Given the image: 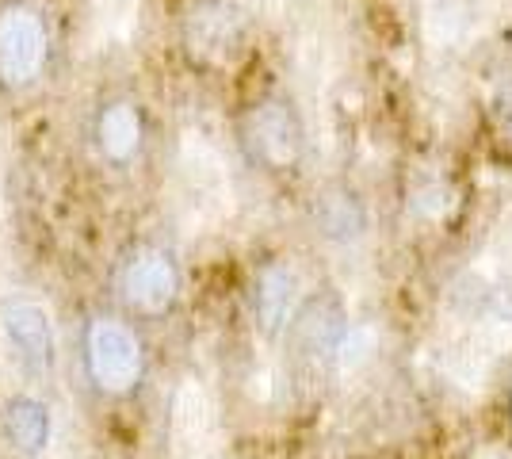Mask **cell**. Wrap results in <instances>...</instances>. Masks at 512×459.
Masks as SVG:
<instances>
[{
    "label": "cell",
    "mask_w": 512,
    "mask_h": 459,
    "mask_svg": "<svg viewBox=\"0 0 512 459\" xmlns=\"http://www.w3.org/2000/svg\"><path fill=\"white\" fill-rule=\"evenodd\" d=\"M245 4H249L253 12H260V16H268V20H272V16L283 12V4H287V0H245Z\"/></svg>",
    "instance_id": "cell-18"
},
{
    "label": "cell",
    "mask_w": 512,
    "mask_h": 459,
    "mask_svg": "<svg viewBox=\"0 0 512 459\" xmlns=\"http://www.w3.org/2000/svg\"><path fill=\"white\" fill-rule=\"evenodd\" d=\"M211 425H214V410L207 391H203V383L199 379H184L176 387V394H172V414H169L172 444L180 452H199L211 440Z\"/></svg>",
    "instance_id": "cell-14"
},
{
    "label": "cell",
    "mask_w": 512,
    "mask_h": 459,
    "mask_svg": "<svg viewBox=\"0 0 512 459\" xmlns=\"http://www.w3.org/2000/svg\"><path fill=\"white\" fill-rule=\"evenodd\" d=\"M421 31L440 50L474 43L493 20V0H417Z\"/></svg>",
    "instance_id": "cell-12"
},
{
    "label": "cell",
    "mask_w": 512,
    "mask_h": 459,
    "mask_svg": "<svg viewBox=\"0 0 512 459\" xmlns=\"http://www.w3.org/2000/svg\"><path fill=\"white\" fill-rule=\"evenodd\" d=\"M451 310L459 322L486 337H509L512 333V272L497 268H467L455 276L448 291Z\"/></svg>",
    "instance_id": "cell-6"
},
{
    "label": "cell",
    "mask_w": 512,
    "mask_h": 459,
    "mask_svg": "<svg viewBox=\"0 0 512 459\" xmlns=\"http://www.w3.org/2000/svg\"><path fill=\"white\" fill-rule=\"evenodd\" d=\"M314 226L325 245L352 253L371 238V211L352 188H329L314 203Z\"/></svg>",
    "instance_id": "cell-13"
},
{
    "label": "cell",
    "mask_w": 512,
    "mask_h": 459,
    "mask_svg": "<svg viewBox=\"0 0 512 459\" xmlns=\"http://www.w3.org/2000/svg\"><path fill=\"white\" fill-rule=\"evenodd\" d=\"M50 66V20L31 0L0 4V85L23 92Z\"/></svg>",
    "instance_id": "cell-4"
},
{
    "label": "cell",
    "mask_w": 512,
    "mask_h": 459,
    "mask_svg": "<svg viewBox=\"0 0 512 459\" xmlns=\"http://www.w3.org/2000/svg\"><path fill=\"white\" fill-rule=\"evenodd\" d=\"M88 383L104 398H130L146 379V345L119 314H92L81 333Z\"/></svg>",
    "instance_id": "cell-2"
},
{
    "label": "cell",
    "mask_w": 512,
    "mask_h": 459,
    "mask_svg": "<svg viewBox=\"0 0 512 459\" xmlns=\"http://www.w3.org/2000/svg\"><path fill=\"white\" fill-rule=\"evenodd\" d=\"M142 0H96V27L107 43H123L138 20Z\"/></svg>",
    "instance_id": "cell-16"
},
{
    "label": "cell",
    "mask_w": 512,
    "mask_h": 459,
    "mask_svg": "<svg viewBox=\"0 0 512 459\" xmlns=\"http://www.w3.org/2000/svg\"><path fill=\"white\" fill-rule=\"evenodd\" d=\"M172 196L180 219L195 230H211L234 207L230 165L207 134H184L172 165Z\"/></svg>",
    "instance_id": "cell-1"
},
{
    "label": "cell",
    "mask_w": 512,
    "mask_h": 459,
    "mask_svg": "<svg viewBox=\"0 0 512 459\" xmlns=\"http://www.w3.org/2000/svg\"><path fill=\"white\" fill-rule=\"evenodd\" d=\"M92 150L111 169H130L142 150H146V111L130 96H107L100 108L92 111Z\"/></svg>",
    "instance_id": "cell-10"
},
{
    "label": "cell",
    "mask_w": 512,
    "mask_h": 459,
    "mask_svg": "<svg viewBox=\"0 0 512 459\" xmlns=\"http://www.w3.org/2000/svg\"><path fill=\"white\" fill-rule=\"evenodd\" d=\"M455 203H459V192L451 188L448 176H428L409 192V215L425 226H436V222L451 219Z\"/></svg>",
    "instance_id": "cell-15"
},
{
    "label": "cell",
    "mask_w": 512,
    "mask_h": 459,
    "mask_svg": "<svg viewBox=\"0 0 512 459\" xmlns=\"http://www.w3.org/2000/svg\"><path fill=\"white\" fill-rule=\"evenodd\" d=\"M180 287H184L180 264L161 245H138L115 268V295L134 314H146V318L169 314L180 299Z\"/></svg>",
    "instance_id": "cell-5"
},
{
    "label": "cell",
    "mask_w": 512,
    "mask_h": 459,
    "mask_svg": "<svg viewBox=\"0 0 512 459\" xmlns=\"http://www.w3.org/2000/svg\"><path fill=\"white\" fill-rule=\"evenodd\" d=\"M482 459H497V456H482Z\"/></svg>",
    "instance_id": "cell-19"
},
{
    "label": "cell",
    "mask_w": 512,
    "mask_h": 459,
    "mask_svg": "<svg viewBox=\"0 0 512 459\" xmlns=\"http://www.w3.org/2000/svg\"><path fill=\"white\" fill-rule=\"evenodd\" d=\"M486 104H490L493 131L512 146V69H501V73L493 77L490 100H486Z\"/></svg>",
    "instance_id": "cell-17"
},
{
    "label": "cell",
    "mask_w": 512,
    "mask_h": 459,
    "mask_svg": "<svg viewBox=\"0 0 512 459\" xmlns=\"http://www.w3.org/2000/svg\"><path fill=\"white\" fill-rule=\"evenodd\" d=\"M249 43V20L230 0H195L184 16V46L207 66H230Z\"/></svg>",
    "instance_id": "cell-7"
},
{
    "label": "cell",
    "mask_w": 512,
    "mask_h": 459,
    "mask_svg": "<svg viewBox=\"0 0 512 459\" xmlns=\"http://www.w3.org/2000/svg\"><path fill=\"white\" fill-rule=\"evenodd\" d=\"M306 310V276L291 257L268 261L253 280V322L264 337L291 333Z\"/></svg>",
    "instance_id": "cell-9"
},
{
    "label": "cell",
    "mask_w": 512,
    "mask_h": 459,
    "mask_svg": "<svg viewBox=\"0 0 512 459\" xmlns=\"http://www.w3.org/2000/svg\"><path fill=\"white\" fill-rule=\"evenodd\" d=\"M245 142L268 169H291L306 153V123L283 96H268L245 115Z\"/></svg>",
    "instance_id": "cell-8"
},
{
    "label": "cell",
    "mask_w": 512,
    "mask_h": 459,
    "mask_svg": "<svg viewBox=\"0 0 512 459\" xmlns=\"http://www.w3.org/2000/svg\"><path fill=\"white\" fill-rule=\"evenodd\" d=\"M0 437L20 459H46L58 448V414L43 394H8L0 406Z\"/></svg>",
    "instance_id": "cell-11"
},
{
    "label": "cell",
    "mask_w": 512,
    "mask_h": 459,
    "mask_svg": "<svg viewBox=\"0 0 512 459\" xmlns=\"http://www.w3.org/2000/svg\"><path fill=\"white\" fill-rule=\"evenodd\" d=\"M0 352L23 383H46L58 364L54 318L35 295L0 299Z\"/></svg>",
    "instance_id": "cell-3"
}]
</instances>
